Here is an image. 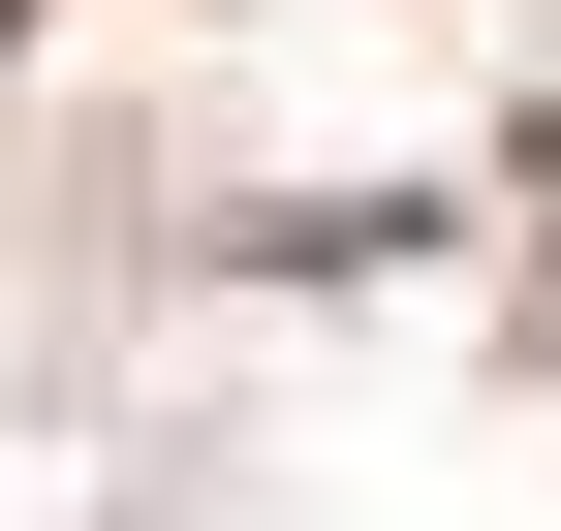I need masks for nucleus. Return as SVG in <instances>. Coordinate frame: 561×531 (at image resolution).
<instances>
[{
  "label": "nucleus",
  "mask_w": 561,
  "mask_h": 531,
  "mask_svg": "<svg viewBox=\"0 0 561 531\" xmlns=\"http://www.w3.org/2000/svg\"><path fill=\"white\" fill-rule=\"evenodd\" d=\"M0 32H32V0H0Z\"/></svg>",
  "instance_id": "1"
}]
</instances>
